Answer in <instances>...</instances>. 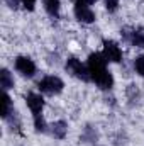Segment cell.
I'll return each instance as SVG.
<instances>
[{
    "label": "cell",
    "mask_w": 144,
    "mask_h": 146,
    "mask_svg": "<svg viewBox=\"0 0 144 146\" xmlns=\"http://www.w3.org/2000/svg\"><path fill=\"white\" fill-rule=\"evenodd\" d=\"M107 60L102 53H93L88 56V72H90V78L100 87V88H110L114 80L112 75L107 72Z\"/></svg>",
    "instance_id": "cell-1"
},
{
    "label": "cell",
    "mask_w": 144,
    "mask_h": 146,
    "mask_svg": "<svg viewBox=\"0 0 144 146\" xmlns=\"http://www.w3.org/2000/svg\"><path fill=\"white\" fill-rule=\"evenodd\" d=\"M26 102H27L29 109H31L32 115H34L36 131H41V133H42V131L46 129L44 121H42V117H41V112H42V107H44V100H42V97H41V95H37V94H27Z\"/></svg>",
    "instance_id": "cell-2"
},
{
    "label": "cell",
    "mask_w": 144,
    "mask_h": 146,
    "mask_svg": "<svg viewBox=\"0 0 144 146\" xmlns=\"http://www.w3.org/2000/svg\"><path fill=\"white\" fill-rule=\"evenodd\" d=\"M39 90L42 94H48V95H56L63 90V80L58 78V76H44L41 82H39Z\"/></svg>",
    "instance_id": "cell-3"
},
{
    "label": "cell",
    "mask_w": 144,
    "mask_h": 146,
    "mask_svg": "<svg viewBox=\"0 0 144 146\" xmlns=\"http://www.w3.org/2000/svg\"><path fill=\"white\" fill-rule=\"evenodd\" d=\"M75 15H76V19L80 22H85V24H90V22L95 21V15H93V12L90 9V3H87L83 0L76 2V5H75Z\"/></svg>",
    "instance_id": "cell-4"
},
{
    "label": "cell",
    "mask_w": 144,
    "mask_h": 146,
    "mask_svg": "<svg viewBox=\"0 0 144 146\" xmlns=\"http://www.w3.org/2000/svg\"><path fill=\"white\" fill-rule=\"evenodd\" d=\"M66 70L71 73L73 76L76 78H81V80H90V72L88 68H85L81 65V61H78L76 58H70L66 61Z\"/></svg>",
    "instance_id": "cell-5"
},
{
    "label": "cell",
    "mask_w": 144,
    "mask_h": 146,
    "mask_svg": "<svg viewBox=\"0 0 144 146\" xmlns=\"http://www.w3.org/2000/svg\"><path fill=\"white\" fill-rule=\"evenodd\" d=\"M107 61H114V63H119L122 60V51L120 48L117 46V42L114 41H104V53Z\"/></svg>",
    "instance_id": "cell-6"
},
{
    "label": "cell",
    "mask_w": 144,
    "mask_h": 146,
    "mask_svg": "<svg viewBox=\"0 0 144 146\" xmlns=\"http://www.w3.org/2000/svg\"><path fill=\"white\" fill-rule=\"evenodd\" d=\"M15 68H17V72L22 73L24 76H32L36 73V65L32 63V60H29L26 56H19L15 60Z\"/></svg>",
    "instance_id": "cell-7"
},
{
    "label": "cell",
    "mask_w": 144,
    "mask_h": 146,
    "mask_svg": "<svg viewBox=\"0 0 144 146\" xmlns=\"http://www.w3.org/2000/svg\"><path fill=\"white\" fill-rule=\"evenodd\" d=\"M44 9L51 17H58L59 15V0H44Z\"/></svg>",
    "instance_id": "cell-8"
},
{
    "label": "cell",
    "mask_w": 144,
    "mask_h": 146,
    "mask_svg": "<svg viewBox=\"0 0 144 146\" xmlns=\"http://www.w3.org/2000/svg\"><path fill=\"white\" fill-rule=\"evenodd\" d=\"M10 114H12V100L7 95V92H3L2 94V117L7 119Z\"/></svg>",
    "instance_id": "cell-9"
},
{
    "label": "cell",
    "mask_w": 144,
    "mask_h": 146,
    "mask_svg": "<svg viewBox=\"0 0 144 146\" xmlns=\"http://www.w3.org/2000/svg\"><path fill=\"white\" fill-rule=\"evenodd\" d=\"M0 85H2V88H3V90H7V88L14 87V78L10 76L9 70H2V72H0Z\"/></svg>",
    "instance_id": "cell-10"
},
{
    "label": "cell",
    "mask_w": 144,
    "mask_h": 146,
    "mask_svg": "<svg viewBox=\"0 0 144 146\" xmlns=\"http://www.w3.org/2000/svg\"><path fill=\"white\" fill-rule=\"evenodd\" d=\"M129 41H131L134 46H137V48H144V33L143 31H132Z\"/></svg>",
    "instance_id": "cell-11"
},
{
    "label": "cell",
    "mask_w": 144,
    "mask_h": 146,
    "mask_svg": "<svg viewBox=\"0 0 144 146\" xmlns=\"http://www.w3.org/2000/svg\"><path fill=\"white\" fill-rule=\"evenodd\" d=\"M53 134L56 136V138H65V134H66V124L63 122V121H58V122H54L53 124Z\"/></svg>",
    "instance_id": "cell-12"
},
{
    "label": "cell",
    "mask_w": 144,
    "mask_h": 146,
    "mask_svg": "<svg viewBox=\"0 0 144 146\" xmlns=\"http://www.w3.org/2000/svg\"><path fill=\"white\" fill-rule=\"evenodd\" d=\"M134 66H136L137 73H139L141 76H144V54H143V56H139V58H136V63H134Z\"/></svg>",
    "instance_id": "cell-13"
},
{
    "label": "cell",
    "mask_w": 144,
    "mask_h": 146,
    "mask_svg": "<svg viewBox=\"0 0 144 146\" xmlns=\"http://www.w3.org/2000/svg\"><path fill=\"white\" fill-rule=\"evenodd\" d=\"M105 7L108 12H115L119 7V0H105Z\"/></svg>",
    "instance_id": "cell-14"
},
{
    "label": "cell",
    "mask_w": 144,
    "mask_h": 146,
    "mask_svg": "<svg viewBox=\"0 0 144 146\" xmlns=\"http://www.w3.org/2000/svg\"><path fill=\"white\" fill-rule=\"evenodd\" d=\"M22 2V5H24V9H27V10H34V5H36V0H20Z\"/></svg>",
    "instance_id": "cell-15"
},
{
    "label": "cell",
    "mask_w": 144,
    "mask_h": 146,
    "mask_svg": "<svg viewBox=\"0 0 144 146\" xmlns=\"http://www.w3.org/2000/svg\"><path fill=\"white\" fill-rule=\"evenodd\" d=\"M76 2H80V0H76ZM83 2H87V3H92V2H95V0H83Z\"/></svg>",
    "instance_id": "cell-16"
}]
</instances>
